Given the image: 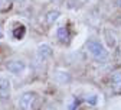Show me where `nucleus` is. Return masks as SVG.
<instances>
[{"label":"nucleus","mask_w":121,"mask_h":110,"mask_svg":"<svg viewBox=\"0 0 121 110\" xmlns=\"http://www.w3.org/2000/svg\"><path fill=\"white\" fill-rule=\"evenodd\" d=\"M6 68L9 72L12 74H22L25 70H26V62L25 61H20V59H14V61H9L6 64Z\"/></svg>","instance_id":"20e7f679"},{"label":"nucleus","mask_w":121,"mask_h":110,"mask_svg":"<svg viewBox=\"0 0 121 110\" xmlns=\"http://www.w3.org/2000/svg\"><path fill=\"white\" fill-rule=\"evenodd\" d=\"M85 101L89 103V104H97V101H98V96H97V94H89V96L85 97Z\"/></svg>","instance_id":"f8f14e48"},{"label":"nucleus","mask_w":121,"mask_h":110,"mask_svg":"<svg viewBox=\"0 0 121 110\" xmlns=\"http://www.w3.org/2000/svg\"><path fill=\"white\" fill-rule=\"evenodd\" d=\"M3 36H4V33H3V29H2V26H0V39H3Z\"/></svg>","instance_id":"dca6fc26"},{"label":"nucleus","mask_w":121,"mask_h":110,"mask_svg":"<svg viewBox=\"0 0 121 110\" xmlns=\"http://www.w3.org/2000/svg\"><path fill=\"white\" fill-rule=\"evenodd\" d=\"M111 83L115 93H121V72H114L111 75Z\"/></svg>","instance_id":"6e6552de"},{"label":"nucleus","mask_w":121,"mask_h":110,"mask_svg":"<svg viewBox=\"0 0 121 110\" xmlns=\"http://www.w3.org/2000/svg\"><path fill=\"white\" fill-rule=\"evenodd\" d=\"M86 49L88 52L91 54V57H92L94 59L97 61H104V59H107L108 57V51L107 48L97 39H89L86 42Z\"/></svg>","instance_id":"f03ea898"},{"label":"nucleus","mask_w":121,"mask_h":110,"mask_svg":"<svg viewBox=\"0 0 121 110\" xmlns=\"http://www.w3.org/2000/svg\"><path fill=\"white\" fill-rule=\"evenodd\" d=\"M105 36H107V43L108 46H115V36L112 32H110V30H105Z\"/></svg>","instance_id":"9b49d317"},{"label":"nucleus","mask_w":121,"mask_h":110,"mask_svg":"<svg viewBox=\"0 0 121 110\" xmlns=\"http://www.w3.org/2000/svg\"><path fill=\"white\" fill-rule=\"evenodd\" d=\"M59 14H60V13H59L58 10H51V12L46 14L45 20H46V23H48V25H52V23H53V22L59 18Z\"/></svg>","instance_id":"9d476101"},{"label":"nucleus","mask_w":121,"mask_h":110,"mask_svg":"<svg viewBox=\"0 0 121 110\" xmlns=\"http://www.w3.org/2000/svg\"><path fill=\"white\" fill-rule=\"evenodd\" d=\"M38 57L40 59H46V58H51L52 57V48L48 45V43H42L38 46Z\"/></svg>","instance_id":"39448f33"},{"label":"nucleus","mask_w":121,"mask_h":110,"mask_svg":"<svg viewBox=\"0 0 121 110\" xmlns=\"http://www.w3.org/2000/svg\"><path fill=\"white\" fill-rule=\"evenodd\" d=\"M9 3H10V0H0V9L9 7Z\"/></svg>","instance_id":"4468645a"},{"label":"nucleus","mask_w":121,"mask_h":110,"mask_svg":"<svg viewBox=\"0 0 121 110\" xmlns=\"http://www.w3.org/2000/svg\"><path fill=\"white\" fill-rule=\"evenodd\" d=\"M10 93H12V86L9 78L6 77H0V101H7L10 99Z\"/></svg>","instance_id":"7ed1b4c3"},{"label":"nucleus","mask_w":121,"mask_h":110,"mask_svg":"<svg viewBox=\"0 0 121 110\" xmlns=\"http://www.w3.org/2000/svg\"><path fill=\"white\" fill-rule=\"evenodd\" d=\"M25 35H26V28L22 23L20 25H16V28L13 29V38L17 39V41H20V39H23Z\"/></svg>","instance_id":"1a4fd4ad"},{"label":"nucleus","mask_w":121,"mask_h":110,"mask_svg":"<svg viewBox=\"0 0 121 110\" xmlns=\"http://www.w3.org/2000/svg\"><path fill=\"white\" fill-rule=\"evenodd\" d=\"M20 110H39L40 107V97L35 91H26L19 99Z\"/></svg>","instance_id":"f257e3e1"},{"label":"nucleus","mask_w":121,"mask_h":110,"mask_svg":"<svg viewBox=\"0 0 121 110\" xmlns=\"http://www.w3.org/2000/svg\"><path fill=\"white\" fill-rule=\"evenodd\" d=\"M53 80L59 84H66L71 81V75L66 71H55L53 72Z\"/></svg>","instance_id":"423d86ee"},{"label":"nucleus","mask_w":121,"mask_h":110,"mask_svg":"<svg viewBox=\"0 0 121 110\" xmlns=\"http://www.w3.org/2000/svg\"><path fill=\"white\" fill-rule=\"evenodd\" d=\"M118 3H120V6H121V0H120V2H118Z\"/></svg>","instance_id":"f3484780"},{"label":"nucleus","mask_w":121,"mask_h":110,"mask_svg":"<svg viewBox=\"0 0 121 110\" xmlns=\"http://www.w3.org/2000/svg\"><path fill=\"white\" fill-rule=\"evenodd\" d=\"M56 35H58V39L60 42H68L69 41V30L66 26H59L58 30H56Z\"/></svg>","instance_id":"0eeeda50"},{"label":"nucleus","mask_w":121,"mask_h":110,"mask_svg":"<svg viewBox=\"0 0 121 110\" xmlns=\"http://www.w3.org/2000/svg\"><path fill=\"white\" fill-rule=\"evenodd\" d=\"M77 107H78V100H77V99H73V100L71 101V104H69L68 110H77Z\"/></svg>","instance_id":"ddd939ff"},{"label":"nucleus","mask_w":121,"mask_h":110,"mask_svg":"<svg viewBox=\"0 0 121 110\" xmlns=\"http://www.w3.org/2000/svg\"><path fill=\"white\" fill-rule=\"evenodd\" d=\"M16 5H22V3H25V0H13Z\"/></svg>","instance_id":"2eb2a0df"}]
</instances>
